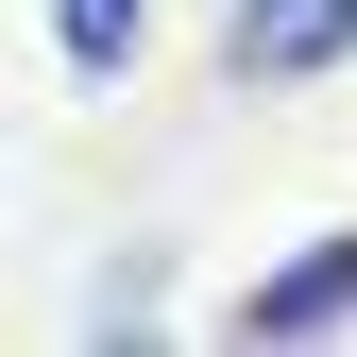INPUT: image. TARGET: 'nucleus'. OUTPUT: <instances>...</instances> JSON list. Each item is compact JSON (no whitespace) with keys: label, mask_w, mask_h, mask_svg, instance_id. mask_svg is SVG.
Returning a JSON list of instances; mask_svg holds the SVG:
<instances>
[{"label":"nucleus","mask_w":357,"mask_h":357,"mask_svg":"<svg viewBox=\"0 0 357 357\" xmlns=\"http://www.w3.org/2000/svg\"><path fill=\"white\" fill-rule=\"evenodd\" d=\"M357 324V221H324V238H289L273 273L221 289V340H340Z\"/></svg>","instance_id":"f257e3e1"},{"label":"nucleus","mask_w":357,"mask_h":357,"mask_svg":"<svg viewBox=\"0 0 357 357\" xmlns=\"http://www.w3.org/2000/svg\"><path fill=\"white\" fill-rule=\"evenodd\" d=\"M221 68L238 85H340L357 68V0H221Z\"/></svg>","instance_id":"f03ea898"},{"label":"nucleus","mask_w":357,"mask_h":357,"mask_svg":"<svg viewBox=\"0 0 357 357\" xmlns=\"http://www.w3.org/2000/svg\"><path fill=\"white\" fill-rule=\"evenodd\" d=\"M137 52H153V0H52V68L68 85H137Z\"/></svg>","instance_id":"7ed1b4c3"},{"label":"nucleus","mask_w":357,"mask_h":357,"mask_svg":"<svg viewBox=\"0 0 357 357\" xmlns=\"http://www.w3.org/2000/svg\"><path fill=\"white\" fill-rule=\"evenodd\" d=\"M170 324V289H153V255H119L102 289H85V340H153Z\"/></svg>","instance_id":"20e7f679"}]
</instances>
